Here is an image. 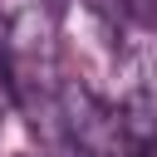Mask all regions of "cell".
<instances>
[{
    "instance_id": "7a4b0ae2",
    "label": "cell",
    "mask_w": 157,
    "mask_h": 157,
    "mask_svg": "<svg viewBox=\"0 0 157 157\" xmlns=\"http://www.w3.org/2000/svg\"><path fill=\"white\" fill-rule=\"evenodd\" d=\"M39 5H44V10H49V15H59V10H64V5H69V0H39Z\"/></svg>"
},
{
    "instance_id": "6da1fadb",
    "label": "cell",
    "mask_w": 157,
    "mask_h": 157,
    "mask_svg": "<svg viewBox=\"0 0 157 157\" xmlns=\"http://www.w3.org/2000/svg\"><path fill=\"white\" fill-rule=\"evenodd\" d=\"M0 59L25 103L34 88H54V25L39 0H0Z\"/></svg>"
}]
</instances>
